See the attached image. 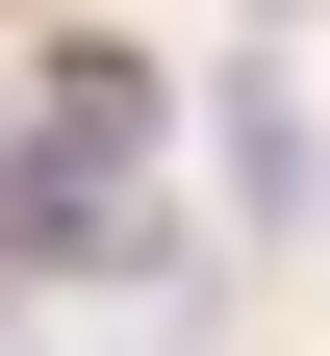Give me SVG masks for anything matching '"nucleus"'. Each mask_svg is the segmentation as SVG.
Instances as JSON below:
<instances>
[{
	"mask_svg": "<svg viewBox=\"0 0 330 356\" xmlns=\"http://www.w3.org/2000/svg\"><path fill=\"white\" fill-rule=\"evenodd\" d=\"M229 204H254V229H330V127H305V76H229Z\"/></svg>",
	"mask_w": 330,
	"mask_h": 356,
	"instance_id": "nucleus-1",
	"label": "nucleus"
},
{
	"mask_svg": "<svg viewBox=\"0 0 330 356\" xmlns=\"http://www.w3.org/2000/svg\"><path fill=\"white\" fill-rule=\"evenodd\" d=\"M127 127H153V51H51V102H26V153H76V178H127Z\"/></svg>",
	"mask_w": 330,
	"mask_h": 356,
	"instance_id": "nucleus-2",
	"label": "nucleus"
}]
</instances>
